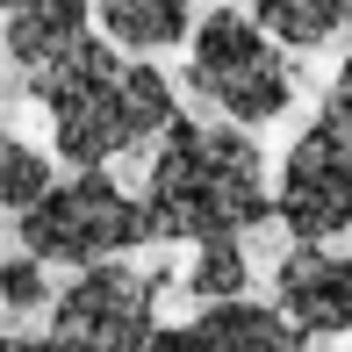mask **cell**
Masks as SVG:
<instances>
[{
    "mask_svg": "<svg viewBox=\"0 0 352 352\" xmlns=\"http://www.w3.org/2000/svg\"><path fill=\"white\" fill-rule=\"evenodd\" d=\"M8 8H14V0H0V14H8Z\"/></svg>",
    "mask_w": 352,
    "mask_h": 352,
    "instance_id": "cell-18",
    "label": "cell"
},
{
    "mask_svg": "<svg viewBox=\"0 0 352 352\" xmlns=\"http://www.w3.org/2000/svg\"><path fill=\"white\" fill-rule=\"evenodd\" d=\"M274 216L302 245H331L352 230V144L331 122H309L280 158L274 180Z\"/></svg>",
    "mask_w": 352,
    "mask_h": 352,
    "instance_id": "cell-6",
    "label": "cell"
},
{
    "mask_svg": "<svg viewBox=\"0 0 352 352\" xmlns=\"http://www.w3.org/2000/svg\"><path fill=\"white\" fill-rule=\"evenodd\" d=\"M43 116H51V144L65 166H108V158L137 151L166 130L180 108H173V87L158 65L116 51L108 36H79L58 65L29 72Z\"/></svg>",
    "mask_w": 352,
    "mask_h": 352,
    "instance_id": "cell-2",
    "label": "cell"
},
{
    "mask_svg": "<svg viewBox=\"0 0 352 352\" xmlns=\"http://www.w3.org/2000/svg\"><path fill=\"white\" fill-rule=\"evenodd\" d=\"M324 122L352 144V58L338 65V79H331V94H324Z\"/></svg>",
    "mask_w": 352,
    "mask_h": 352,
    "instance_id": "cell-15",
    "label": "cell"
},
{
    "mask_svg": "<svg viewBox=\"0 0 352 352\" xmlns=\"http://www.w3.org/2000/svg\"><path fill=\"white\" fill-rule=\"evenodd\" d=\"M94 0H14L8 22H0V51L22 72H43L72 51L79 36H94Z\"/></svg>",
    "mask_w": 352,
    "mask_h": 352,
    "instance_id": "cell-8",
    "label": "cell"
},
{
    "mask_svg": "<svg viewBox=\"0 0 352 352\" xmlns=\"http://www.w3.org/2000/svg\"><path fill=\"white\" fill-rule=\"evenodd\" d=\"M158 331V280L122 259L79 266V280L51 302V352H144Z\"/></svg>",
    "mask_w": 352,
    "mask_h": 352,
    "instance_id": "cell-5",
    "label": "cell"
},
{
    "mask_svg": "<svg viewBox=\"0 0 352 352\" xmlns=\"http://www.w3.org/2000/svg\"><path fill=\"white\" fill-rule=\"evenodd\" d=\"M195 331H201V352H309V345H302V331L287 324L280 309L245 302V295L209 302V309L195 316Z\"/></svg>",
    "mask_w": 352,
    "mask_h": 352,
    "instance_id": "cell-10",
    "label": "cell"
},
{
    "mask_svg": "<svg viewBox=\"0 0 352 352\" xmlns=\"http://www.w3.org/2000/svg\"><path fill=\"white\" fill-rule=\"evenodd\" d=\"M187 87L209 108H223L237 130H259V122L287 116V101H295V72H287L280 43L245 8H209L195 22V36H187Z\"/></svg>",
    "mask_w": 352,
    "mask_h": 352,
    "instance_id": "cell-3",
    "label": "cell"
},
{
    "mask_svg": "<svg viewBox=\"0 0 352 352\" xmlns=\"http://www.w3.org/2000/svg\"><path fill=\"white\" fill-rule=\"evenodd\" d=\"M345 29H352V22H345Z\"/></svg>",
    "mask_w": 352,
    "mask_h": 352,
    "instance_id": "cell-19",
    "label": "cell"
},
{
    "mask_svg": "<svg viewBox=\"0 0 352 352\" xmlns=\"http://www.w3.org/2000/svg\"><path fill=\"white\" fill-rule=\"evenodd\" d=\"M0 302H8L14 316L43 309V302H51V266H43L36 252H14V259H0Z\"/></svg>",
    "mask_w": 352,
    "mask_h": 352,
    "instance_id": "cell-14",
    "label": "cell"
},
{
    "mask_svg": "<svg viewBox=\"0 0 352 352\" xmlns=\"http://www.w3.org/2000/svg\"><path fill=\"white\" fill-rule=\"evenodd\" d=\"M252 22L287 51H316L352 22V0H252Z\"/></svg>",
    "mask_w": 352,
    "mask_h": 352,
    "instance_id": "cell-11",
    "label": "cell"
},
{
    "mask_svg": "<svg viewBox=\"0 0 352 352\" xmlns=\"http://www.w3.org/2000/svg\"><path fill=\"white\" fill-rule=\"evenodd\" d=\"M22 252H36L43 266H101L122 259V252L151 245V223H144V201L122 195L101 166L58 180L36 209H22Z\"/></svg>",
    "mask_w": 352,
    "mask_h": 352,
    "instance_id": "cell-4",
    "label": "cell"
},
{
    "mask_svg": "<svg viewBox=\"0 0 352 352\" xmlns=\"http://www.w3.org/2000/svg\"><path fill=\"white\" fill-rule=\"evenodd\" d=\"M51 187H58V180H51V158H43L36 144H22V137L0 130V209L22 216V209H36Z\"/></svg>",
    "mask_w": 352,
    "mask_h": 352,
    "instance_id": "cell-13",
    "label": "cell"
},
{
    "mask_svg": "<svg viewBox=\"0 0 352 352\" xmlns=\"http://www.w3.org/2000/svg\"><path fill=\"white\" fill-rule=\"evenodd\" d=\"M252 287V266H245V245L237 237H201L195 245V266H187V295L195 302H230Z\"/></svg>",
    "mask_w": 352,
    "mask_h": 352,
    "instance_id": "cell-12",
    "label": "cell"
},
{
    "mask_svg": "<svg viewBox=\"0 0 352 352\" xmlns=\"http://www.w3.org/2000/svg\"><path fill=\"white\" fill-rule=\"evenodd\" d=\"M94 22L116 51L151 58L195 36V0H94Z\"/></svg>",
    "mask_w": 352,
    "mask_h": 352,
    "instance_id": "cell-9",
    "label": "cell"
},
{
    "mask_svg": "<svg viewBox=\"0 0 352 352\" xmlns=\"http://www.w3.org/2000/svg\"><path fill=\"white\" fill-rule=\"evenodd\" d=\"M0 352H51V338H0Z\"/></svg>",
    "mask_w": 352,
    "mask_h": 352,
    "instance_id": "cell-17",
    "label": "cell"
},
{
    "mask_svg": "<svg viewBox=\"0 0 352 352\" xmlns=\"http://www.w3.org/2000/svg\"><path fill=\"white\" fill-rule=\"evenodd\" d=\"M144 352H201V331L195 324H166V331L144 338Z\"/></svg>",
    "mask_w": 352,
    "mask_h": 352,
    "instance_id": "cell-16",
    "label": "cell"
},
{
    "mask_svg": "<svg viewBox=\"0 0 352 352\" xmlns=\"http://www.w3.org/2000/svg\"><path fill=\"white\" fill-rule=\"evenodd\" d=\"M274 216L266 158L252 130L237 122H187L173 116L158 130L151 173H144V223L166 245H201V237H245Z\"/></svg>",
    "mask_w": 352,
    "mask_h": 352,
    "instance_id": "cell-1",
    "label": "cell"
},
{
    "mask_svg": "<svg viewBox=\"0 0 352 352\" xmlns=\"http://www.w3.org/2000/svg\"><path fill=\"white\" fill-rule=\"evenodd\" d=\"M280 316L302 338H345L352 331V252L331 245H295L274 274Z\"/></svg>",
    "mask_w": 352,
    "mask_h": 352,
    "instance_id": "cell-7",
    "label": "cell"
}]
</instances>
